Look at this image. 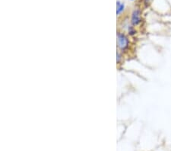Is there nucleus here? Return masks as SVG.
<instances>
[{"instance_id":"obj_1","label":"nucleus","mask_w":171,"mask_h":151,"mask_svg":"<svg viewBox=\"0 0 171 151\" xmlns=\"http://www.w3.org/2000/svg\"><path fill=\"white\" fill-rule=\"evenodd\" d=\"M117 43L118 47L123 51H126L129 46V40L126 35L123 33L117 34Z\"/></svg>"},{"instance_id":"obj_2","label":"nucleus","mask_w":171,"mask_h":151,"mask_svg":"<svg viewBox=\"0 0 171 151\" xmlns=\"http://www.w3.org/2000/svg\"><path fill=\"white\" fill-rule=\"evenodd\" d=\"M131 23L133 26H137L142 23V11L139 8H135L132 13Z\"/></svg>"},{"instance_id":"obj_3","label":"nucleus","mask_w":171,"mask_h":151,"mask_svg":"<svg viewBox=\"0 0 171 151\" xmlns=\"http://www.w3.org/2000/svg\"><path fill=\"white\" fill-rule=\"evenodd\" d=\"M116 6H117L116 14H117V15H119V14L122 13V12H123V10H124L125 5L123 4V3H121L120 2H117V4H116Z\"/></svg>"},{"instance_id":"obj_4","label":"nucleus","mask_w":171,"mask_h":151,"mask_svg":"<svg viewBox=\"0 0 171 151\" xmlns=\"http://www.w3.org/2000/svg\"><path fill=\"white\" fill-rule=\"evenodd\" d=\"M128 32L130 36H134V35H135L137 34V31L135 30V28H134L133 25H131V26H128Z\"/></svg>"},{"instance_id":"obj_5","label":"nucleus","mask_w":171,"mask_h":151,"mask_svg":"<svg viewBox=\"0 0 171 151\" xmlns=\"http://www.w3.org/2000/svg\"><path fill=\"white\" fill-rule=\"evenodd\" d=\"M151 0H143L144 7H145V8H148V7L150 6V4H151Z\"/></svg>"},{"instance_id":"obj_6","label":"nucleus","mask_w":171,"mask_h":151,"mask_svg":"<svg viewBox=\"0 0 171 151\" xmlns=\"http://www.w3.org/2000/svg\"><path fill=\"white\" fill-rule=\"evenodd\" d=\"M116 55H117V63H119V62H120V60H121V55L119 52H117V54Z\"/></svg>"},{"instance_id":"obj_7","label":"nucleus","mask_w":171,"mask_h":151,"mask_svg":"<svg viewBox=\"0 0 171 151\" xmlns=\"http://www.w3.org/2000/svg\"><path fill=\"white\" fill-rule=\"evenodd\" d=\"M132 1H133V0H132Z\"/></svg>"}]
</instances>
